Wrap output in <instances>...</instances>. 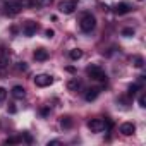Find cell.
Segmentation results:
<instances>
[{"label":"cell","mask_w":146,"mask_h":146,"mask_svg":"<svg viewBox=\"0 0 146 146\" xmlns=\"http://www.w3.org/2000/svg\"><path fill=\"white\" fill-rule=\"evenodd\" d=\"M86 74L91 79H95V81H102V83L107 81V74H105V70L100 65H88L86 67Z\"/></svg>","instance_id":"6da1fadb"},{"label":"cell","mask_w":146,"mask_h":146,"mask_svg":"<svg viewBox=\"0 0 146 146\" xmlns=\"http://www.w3.org/2000/svg\"><path fill=\"white\" fill-rule=\"evenodd\" d=\"M79 26H81V29H83L84 33H91V31L95 29V26H96L95 16H93V14H83L81 21H79Z\"/></svg>","instance_id":"7a4b0ae2"},{"label":"cell","mask_w":146,"mask_h":146,"mask_svg":"<svg viewBox=\"0 0 146 146\" xmlns=\"http://www.w3.org/2000/svg\"><path fill=\"white\" fill-rule=\"evenodd\" d=\"M78 9V0H62L58 4V11L64 14H72Z\"/></svg>","instance_id":"3957f363"},{"label":"cell","mask_w":146,"mask_h":146,"mask_svg":"<svg viewBox=\"0 0 146 146\" xmlns=\"http://www.w3.org/2000/svg\"><path fill=\"white\" fill-rule=\"evenodd\" d=\"M52 83H53V78H52V76H48V74H38V76L35 78V84H36V86H40V88L50 86Z\"/></svg>","instance_id":"277c9868"},{"label":"cell","mask_w":146,"mask_h":146,"mask_svg":"<svg viewBox=\"0 0 146 146\" xmlns=\"http://www.w3.org/2000/svg\"><path fill=\"white\" fill-rule=\"evenodd\" d=\"M88 127L91 129V132H103L107 125H105V122L102 119H93V120L88 122Z\"/></svg>","instance_id":"5b68a950"},{"label":"cell","mask_w":146,"mask_h":146,"mask_svg":"<svg viewBox=\"0 0 146 146\" xmlns=\"http://www.w3.org/2000/svg\"><path fill=\"white\" fill-rule=\"evenodd\" d=\"M4 7H5V14H9V16H16V14H19L21 9H23V7L19 5V2H5Z\"/></svg>","instance_id":"8992f818"},{"label":"cell","mask_w":146,"mask_h":146,"mask_svg":"<svg viewBox=\"0 0 146 146\" xmlns=\"http://www.w3.org/2000/svg\"><path fill=\"white\" fill-rule=\"evenodd\" d=\"M24 35L26 36H33V35H36V31H38V24L36 23H33V21H28L26 24H24Z\"/></svg>","instance_id":"52a82bcc"},{"label":"cell","mask_w":146,"mask_h":146,"mask_svg":"<svg viewBox=\"0 0 146 146\" xmlns=\"http://www.w3.org/2000/svg\"><path fill=\"white\" fill-rule=\"evenodd\" d=\"M134 131H136V125L132 122H125V124L120 125V132L124 136H131V134H134Z\"/></svg>","instance_id":"ba28073f"},{"label":"cell","mask_w":146,"mask_h":146,"mask_svg":"<svg viewBox=\"0 0 146 146\" xmlns=\"http://www.w3.org/2000/svg\"><path fill=\"white\" fill-rule=\"evenodd\" d=\"M115 14H119V16H124V14H127L129 11H131V5L129 4H125V2H120V4H117L115 5Z\"/></svg>","instance_id":"9c48e42d"},{"label":"cell","mask_w":146,"mask_h":146,"mask_svg":"<svg viewBox=\"0 0 146 146\" xmlns=\"http://www.w3.org/2000/svg\"><path fill=\"white\" fill-rule=\"evenodd\" d=\"M98 95H100V90H98V88H90V90L86 91V95H84V100H86V102H93V100H96Z\"/></svg>","instance_id":"30bf717a"},{"label":"cell","mask_w":146,"mask_h":146,"mask_svg":"<svg viewBox=\"0 0 146 146\" xmlns=\"http://www.w3.org/2000/svg\"><path fill=\"white\" fill-rule=\"evenodd\" d=\"M79 88H81V81H79L78 78L67 81V90H69V91H78Z\"/></svg>","instance_id":"8fae6325"},{"label":"cell","mask_w":146,"mask_h":146,"mask_svg":"<svg viewBox=\"0 0 146 146\" xmlns=\"http://www.w3.org/2000/svg\"><path fill=\"white\" fill-rule=\"evenodd\" d=\"M35 58L40 60V62H45V60L48 58V52H46L45 48H38V50L35 52Z\"/></svg>","instance_id":"7c38bea8"},{"label":"cell","mask_w":146,"mask_h":146,"mask_svg":"<svg viewBox=\"0 0 146 146\" xmlns=\"http://www.w3.org/2000/svg\"><path fill=\"white\" fill-rule=\"evenodd\" d=\"M12 96H14V98H24V96H26L24 88H23V86H14V88H12Z\"/></svg>","instance_id":"4fadbf2b"},{"label":"cell","mask_w":146,"mask_h":146,"mask_svg":"<svg viewBox=\"0 0 146 146\" xmlns=\"http://www.w3.org/2000/svg\"><path fill=\"white\" fill-rule=\"evenodd\" d=\"M69 57H70V60H79V58L83 57V50H79V48L70 50V52H69Z\"/></svg>","instance_id":"5bb4252c"},{"label":"cell","mask_w":146,"mask_h":146,"mask_svg":"<svg viewBox=\"0 0 146 146\" xmlns=\"http://www.w3.org/2000/svg\"><path fill=\"white\" fill-rule=\"evenodd\" d=\"M60 125H62L64 129H70V127H72V119H70L69 115L62 117V119H60Z\"/></svg>","instance_id":"9a60e30c"},{"label":"cell","mask_w":146,"mask_h":146,"mask_svg":"<svg viewBox=\"0 0 146 146\" xmlns=\"http://www.w3.org/2000/svg\"><path fill=\"white\" fill-rule=\"evenodd\" d=\"M132 65H134V67H137V69H141V67L144 65V60H143V57H139V55H134V57H132Z\"/></svg>","instance_id":"2e32d148"},{"label":"cell","mask_w":146,"mask_h":146,"mask_svg":"<svg viewBox=\"0 0 146 146\" xmlns=\"http://www.w3.org/2000/svg\"><path fill=\"white\" fill-rule=\"evenodd\" d=\"M9 62H11V57L7 55V53H2V57H0V67H7L9 65Z\"/></svg>","instance_id":"e0dca14e"},{"label":"cell","mask_w":146,"mask_h":146,"mask_svg":"<svg viewBox=\"0 0 146 146\" xmlns=\"http://www.w3.org/2000/svg\"><path fill=\"white\" fill-rule=\"evenodd\" d=\"M35 4H36L38 7H46V5L52 4V0H35Z\"/></svg>","instance_id":"ac0fdd59"},{"label":"cell","mask_w":146,"mask_h":146,"mask_svg":"<svg viewBox=\"0 0 146 146\" xmlns=\"http://www.w3.org/2000/svg\"><path fill=\"white\" fill-rule=\"evenodd\" d=\"M122 35L124 36H134V29L132 28H124L122 29Z\"/></svg>","instance_id":"d6986e66"},{"label":"cell","mask_w":146,"mask_h":146,"mask_svg":"<svg viewBox=\"0 0 146 146\" xmlns=\"http://www.w3.org/2000/svg\"><path fill=\"white\" fill-rule=\"evenodd\" d=\"M5 96H7V90L5 88H0V103L5 100Z\"/></svg>","instance_id":"ffe728a7"},{"label":"cell","mask_w":146,"mask_h":146,"mask_svg":"<svg viewBox=\"0 0 146 146\" xmlns=\"http://www.w3.org/2000/svg\"><path fill=\"white\" fill-rule=\"evenodd\" d=\"M33 2H31V0H19V5L21 7H29Z\"/></svg>","instance_id":"44dd1931"},{"label":"cell","mask_w":146,"mask_h":146,"mask_svg":"<svg viewBox=\"0 0 146 146\" xmlns=\"http://www.w3.org/2000/svg\"><path fill=\"white\" fill-rule=\"evenodd\" d=\"M139 107H146V96L144 95L139 96Z\"/></svg>","instance_id":"7402d4cb"},{"label":"cell","mask_w":146,"mask_h":146,"mask_svg":"<svg viewBox=\"0 0 146 146\" xmlns=\"http://www.w3.org/2000/svg\"><path fill=\"white\" fill-rule=\"evenodd\" d=\"M45 35H46V38H52L55 33H53V29H46V31H45Z\"/></svg>","instance_id":"603a6c76"},{"label":"cell","mask_w":146,"mask_h":146,"mask_svg":"<svg viewBox=\"0 0 146 146\" xmlns=\"http://www.w3.org/2000/svg\"><path fill=\"white\" fill-rule=\"evenodd\" d=\"M17 69H19V70H26V69H28V65H26L24 62H21V64L17 65Z\"/></svg>","instance_id":"cb8c5ba5"},{"label":"cell","mask_w":146,"mask_h":146,"mask_svg":"<svg viewBox=\"0 0 146 146\" xmlns=\"http://www.w3.org/2000/svg\"><path fill=\"white\" fill-rule=\"evenodd\" d=\"M136 90H137V86H136V84H134V86H131V88H129V95L132 96V95L136 93Z\"/></svg>","instance_id":"d4e9b609"},{"label":"cell","mask_w":146,"mask_h":146,"mask_svg":"<svg viewBox=\"0 0 146 146\" xmlns=\"http://www.w3.org/2000/svg\"><path fill=\"white\" fill-rule=\"evenodd\" d=\"M7 143H19V139H17V137H9Z\"/></svg>","instance_id":"484cf974"},{"label":"cell","mask_w":146,"mask_h":146,"mask_svg":"<svg viewBox=\"0 0 146 146\" xmlns=\"http://www.w3.org/2000/svg\"><path fill=\"white\" fill-rule=\"evenodd\" d=\"M9 110H11V112H12V113H14V112H16V107H14V105H12V103H11V107H9Z\"/></svg>","instance_id":"4316f807"},{"label":"cell","mask_w":146,"mask_h":146,"mask_svg":"<svg viewBox=\"0 0 146 146\" xmlns=\"http://www.w3.org/2000/svg\"><path fill=\"white\" fill-rule=\"evenodd\" d=\"M55 144H58V141H50L48 143V146H55Z\"/></svg>","instance_id":"83f0119b"}]
</instances>
